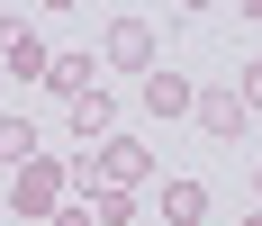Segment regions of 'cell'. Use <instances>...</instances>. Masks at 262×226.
I'll use <instances>...</instances> for the list:
<instances>
[{"mask_svg":"<svg viewBox=\"0 0 262 226\" xmlns=\"http://www.w3.org/2000/svg\"><path fill=\"white\" fill-rule=\"evenodd\" d=\"M145 172H154V145H136V136H100L91 154H73V181H81V190H136Z\"/></svg>","mask_w":262,"mask_h":226,"instance_id":"6da1fadb","label":"cell"},{"mask_svg":"<svg viewBox=\"0 0 262 226\" xmlns=\"http://www.w3.org/2000/svg\"><path fill=\"white\" fill-rule=\"evenodd\" d=\"M63 199H73V163H63V154H36V163L9 172V208H18V217H54Z\"/></svg>","mask_w":262,"mask_h":226,"instance_id":"7a4b0ae2","label":"cell"},{"mask_svg":"<svg viewBox=\"0 0 262 226\" xmlns=\"http://www.w3.org/2000/svg\"><path fill=\"white\" fill-rule=\"evenodd\" d=\"M100 64H108V73H127V81L163 73V36H154V18H108V36H100Z\"/></svg>","mask_w":262,"mask_h":226,"instance_id":"3957f363","label":"cell"},{"mask_svg":"<svg viewBox=\"0 0 262 226\" xmlns=\"http://www.w3.org/2000/svg\"><path fill=\"white\" fill-rule=\"evenodd\" d=\"M46 36H36V18H18V9H0V81H46Z\"/></svg>","mask_w":262,"mask_h":226,"instance_id":"277c9868","label":"cell"},{"mask_svg":"<svg viewBox=\"0 0 262 226\" xmlns=\"http://www.w3.org/2000/svg\"><path fill=\"white\" fill-rule=\"evenodd\" d=\"M190 127H199L208 145H244V136H253V109L217 81V91H199V100H190Z\"/></svg>","mask_w":262,"mask_h":226,"instance_id":"5b68a950","label":"cell"},{"mask_svg":"<svg viewBox=\"0 0 262 226\" xmlns=\"http://www.w3.org/2000/svg\"><path fill=\"white\" fill-rule=\"evenodd\" d=\"M136 91H145V118H154V127H172V118H190V100H199V91H190V81L172 73V64H163V73H145Z\"/></svg>","mask_w":262,"mask_h":226,"instance_id":"8992f818","label":"cell"},{"mask_svg":"<svg viewBox=\"0 0 262 226\" xmlns=\"http://www.w3.org/2000/svg\"><path fill=\"white\" fill-rule=\"evenodd\" d=\"M36 154H46L36 118H27V109H0V172H18V163H36Z\"/></svg>","mask_w":262,"mask_h":226,"instance_id":"52a82bcc","label":"cell"},{"mask_svg":"<svg viewBox=\"0 0 262 226\" xmlns=\"http://www.w3.org/2000/svg\"><path fill=\"white\" fill-rule=\"evenodd\" d=\"M63 127H73V136H81V154H91V145H100V136H108V127H118V100H108L100 81H91V91H81V100H73V118H63Z\"/></svg>","mask_w":262,"mask_h":226,"instance_id":"ba28073f","label":"cell"},{"mask_svg":"<svg viewBox=\"0 0 262 226\" xmlns=\"http://www.w3.org/2000/svg\"><path fill=\"white\" fill-rule=\"evenodd\" d=\"M199 217H208V181H163V226H199Z\"/></svg>","mask_w":262,"mask_h":226,"instance_id":"9c48e42d","label":"cell"},{"mask_svg":"<svg viewBox=\"0 0 262 226\" xmlns=\"http://www.w3.org/2000/svg\"><path fill=\"white\" fill-rule=\"evenodd\" d=\"M91 226H145V208H136V190H91Z\"/></svg>","mask_w":262,"mask_h":226,"instance_id":"30bf717a","label":"cell"},{"mask_svg":"<svg viewBox=\"0 0 262 226\" xmlns=\"http://www.w3.org/2000/svg\"><path fill=\"white\" fill-rule=\"evenodd\" d=\"M46 91L81 100V91H91V54H54V64H46Z\"/></svg>","mask_w":262,"mask_h":226,"instance_id":"8fae6325","label":"cell"},{"mask_svg":"<svg viewBox=\"0 0 262 226\" xmlns=\"http://www.w3.org/2000/svg\"><path fill=\"white\" fill-rule=\"evenodd\" d=\"M226 91H235V100H244V109H253V118H262V54H253V64H244L235 81H226Z\"/></svg>","mask_w":262,"mask_h":226,"instance_id":"7c38bea8","label":"cell"},{"mask_svg":"<svg viewBox=\"0 0 262 226\" xmlns=\"http://www.w3.org/2000/svg\"><path fill=\"white\" fill-rule=\"evenodd\" d=\"M46 226H91V208H73V199H63V208H54Z\"/></svg>","mask_w":262,"mask_h":226,"instance_id":"4fadbf2b","label":"cell"},{"mask_svg":"<svg viewBox=\"0 0 262 226\" xmlns=\"http://www.w3.org/2000/svg\"><path fill=\"white\" fill-rule=\"evenodd\" d=\"M235 226H262V208H253V217H235Z\"/></svg>","mask_w":262,"mask_h":226,"instance_id":"5bb4252c","label":"cell"},{"mask_svg":"<svg viewBox=\"0 0 262 226\" xmlns=\"http://www.w3.org/2000/svg\"><path fill=\"white\" fill-rule=\"evenodd\" d=\"M253 190H262V181H253Z\"/></svg>","mask_w":262,"mask_h":226,"instance_id":"9a60e30c","label":"cell"},{"mask_svg":"<svg viewBox=\"0 0 262 226\" xmlns=\"http://www.w3.org/2000/svg\"><path fill=\"white\" fill-rule=\"evenodd\" d=\"M154 226H163V217H154Z\"/></svg>","mask_w":262,"mask_h":226,"instance_id":"2e32d148","label":"cell"}]
</instances>
